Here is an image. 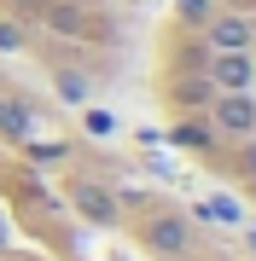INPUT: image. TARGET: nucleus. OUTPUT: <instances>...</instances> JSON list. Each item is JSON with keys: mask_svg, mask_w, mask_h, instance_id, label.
<instances>
[{"mask_svg": "<svg viewBox=\"0 0 256 261\" xmlns=\"http://www.w3.org/2000/svg\"><path fill=\"white\" fill-rule=\"evenodd\" d=\"M210 128L227 134V140L256 134V99H250V93H221L216 105H210Z\"/></svg>", "mask_w": 256, "mask_h": 261, "instance_id": "nucleus-1", "label": "nucleus"}, {"mask_svg": "<svg viewBox=\"0 0 256 261\" xmlns=\"http://www.w3.org/2000/svg\"><path fill=\"white\" fill-rule=\"evenodd\" d=\"M250 82H256L250 53H216V64H210V87L216 93H250Z\"/></svg>", "mask_w": 256, "mask_h": 261, "instance_id": "nucleus-2", "label": "nucleus"}, {"mask_svg": "<svg viewBox=\"0 0 256 261\" xmlns=\"http://www.w3.org/2000/svg\"><path fill=\"white\" fill-rule=\"evenodd\" d=\"M250 41H256L250 18H239V12H227V18H210V47H216V53H250Z\"/></svg>", "mask_w": 256, "mask_h": 261, "instance_id": "nucleus-3", "label": "nucleus"}, {"mask_svg": "<svg viewBox=\"0 0 256 261\" xmlns=\"http://www.w3.org/2000/svg\"><path fill=\"white\" fill-rule=\"evenodd\" d=\"M146 244H152L157 255H180L192 244V232H187V221H175V215H157V221L146 226Z\"/></svg>", "mask_w": 256, "mask_h": 261, "instance_id": "nucleus-4", "label": "nucleus"}, {"mask_svg": "<svg viewBox=\"0 0 256 261\" xmlns=\"http://www.w3.org/2000/svg\"><path fill=\"white\" fill-rule=\"evenodd\" d=\"M76 203H82V215H94V221H117V197L99 192V186H76Z\"/></svg>", "mask_w": 256, "mask_h": 261, "instance_id": "nucleus-5", "label": "nucleus"}, {"mask_svg": "<svg viewBox=\"0 0 256 261\" xmlns=\"http://www.w3.org/2000/svg\"><path fill=\"white\" fill-rule=\"evenodd\" d=\"M169 140H175V145H187V151H210V145H216V128H210V122H180Z\"/></svg>", "mask_w": 256, "mask_h": 261, "instance_id": "nucleus-6", "label": "nucleus"}, {"mask_svg": "<svg viewBox=\"0 0 256 261\" xmlns=\"http://www.w3.org/2000/svg\"><path fill=\"white\" fill-rule=\"evenodd\" d=\"M0 134H12V140H29V111H24L18 99L0 105Z\"/></svg>", "mask_w": 256, "mask_h": 261, "instance_id": "nucleus-7", "label": "nucleus"}, {"mask_svg": "<svg viewBox=\"0 0 256 261\" xmlns=\"http://www.w3.org/2000/svg\"><path fill=\"white\" fill-rule=\"evenodd\" d=\"M239 174L256 180V134H245V140H239Z\"/></svg>", "mask_w": 256, "mask_h": 261, "instance_id": "nucleus-8", "label": "nucleus"}, {"mask_svg": "<svg viewBox=\"0 0 256 261\" xmlns=\"http://www.w3.org/2000/svg\"><path fill=\"white\" fill-rule=\"evenodd\" d=\"M180 18L187 23H210V0H180Z\"/></svg>", "mask_w": 256, "mask_h": 261, "instance_id": "nucleus-9", "label": "nucleus"}, {"mask_svg": "<svg viewBox=\"0 0 256 261\" xmlns=\"http://www.w3.org/2000/svg\"><path fill=\"white\" fill-rule=\"evenodd\" d=\"M18 41H24V35H18V23H0V53H12Z\"/></svg>", "mask_w": 256, "mask_h": 261, "instance_id": "nucleus-10", "label": "nucleus"}, {"mask_svg": "<svg viewBox=\"0 0 256 261\" xmlns=\"http://www.w3.org/2000/svg\"><path fill=\"white\" fill-rule=\"evenodd\" d=\"M87 134H111V116H105V111H87Z\"/></svg>", "mask_w": 256, "mask_h": 261, "instance_id": "nucleus-11", "label": "nucleus"}, {"mask_svg": "<svg viewBox=\"0 0 256 261\" xmlns=\"http://www.w3.org/2000/svg\"><path fill=\"white\" fill-rule=\"evenodd\" d=\"M0 250H6V221H0Z\"/></svg>", "mask_w": 256, "mask_h": 261, "instance_id": "nucleus-12", "label": "nucleus"}, {"mask_svg": "<svg viewBox=\"0 0 256 261\" xmlns=\"http://www.w3.org/2000/svg\"><path fill=\"white\" fill-rule=\"evenodd\" d=\"M250 29H256V18H250Z\"/></svg>", "mask_w": 256, "mask_h": 261, "instance_id": "nucleus-13", "label": "nucleus"}]
</instances>
